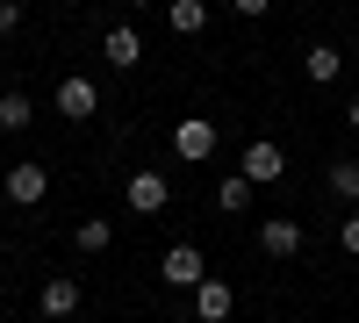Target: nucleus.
<instances>
[{
    "mask_svg": "<svg viewBox=\"0 0 359 323\" xmlns=\"http://www.w3.org/2000/svg\"><path fill=\"white\" fill-rule=\"evenodd\" d=\"M0 302H8V280H0Z\"/></svg>",
    "mask_w": 359,
    "mask_h": 323,
    "instance_id": "nucleus-22",
    "label": "nucleus"
},
{
    "mask_svg": "<svg viewBox=\"0 0 359 323\" xmlns=\"http://www.w3.org/2000/svg\"><path fill=\"white\" fill-rule=\"evenodd\" d=\"M72 245H79L86 259H101V252L115 245V223H108V216H79V223H72Z\"/></svg>",
    "mask_w": 359,
    "mask_h": 323,
    "instance_id": "nucleus-13",
    "label": "nucleus"
},
{
    "mask_svg": "<svg viewBox=\"0 0 359 323\" xmlns=\"http://www.w3.org/2000/svg\"><path fill=\"white\" fill-rule=\"evenodd\" d=\"M345 123H352V137H359V101H352V108H345Z\"/></svg>",
    "mask_w": 359,
    "mask_h": 323,
    "instance_id": "nucleus-20",
    "label": "nucleus"
},
{
    "mask_svg": "<svg viewBox=\"0 0 359 323\" xmlns=\"http://www.w3.org/2000/svg\"><path fill=\"white\" fill-rule=\"evenodd\" d=\"M137 8H158V0H130V15H137Z\"/></svg>",
    "mask_w": 359,
    "mask_h": 323,
    "instance_id": "nucleus-21",
    "label": "nucleus"
},
{
    "mask_svg": "<svg viewBox=\"0 0 359 323\" xmlns=\"http://www.w3.org/2000/svg\"><path fill=\"white\" fill-rule=\"evenodd\" d=\"M172 158H187V165L216 158V123H208V115H180L172 123Z\"/></svg>",
    "mask_w": 359,
    "mask_h": 323,
    "instance_id": "nucleus-4",
    "label": "nucleus"
},
{
    "mask_svg": "<svg viewBox=\"0 0 359 323\" xmlns=\"http://www.w3.org/2000/svg\"><path fill=\"white\" fill-rule=\"evenodd\" d=\"M259 252L266 259H294L302 252V216H266L259 223Z\"/></svg>",
    "mask_w": 359,
    "mask_h": 323,
    "instance_id": "nucleus-7",
    "label": "nucleus"
},
{
    "mask_svg": "<svg viewBox=\"0 0 359 323\" xmlns=\"http://www.w3.org/2000/svg\"><path fill=\"white\" fill-rule=\"evenodd\" d=\"M323 187H331L338 201H352V209H359V158H331V172H323Z\"/></svg>",
    "mask_w": 359,
    "mask_h": 323,
    "instance_id": "nucleus-15",
    "label": "nucleus"
},
{
    "mask_svg": "<svg viewBox=\"0 0 359 323\" xmlns=\"http://www.w3.org/2000/svg\"><path fill=\"white\" fill-rule=\"evenodd\" d=\"M230 309H237V287L230 280H201L194 287V316L201 323H230Z\"/></svg>",
    "mask_w": 359,
    "mask_h": 323,
    "instance_id": "nucleus-11",
    "label": "nucleus"
},
{
    "mask_svg": "<svg viewBox=\"0 0 359 323\" xmlns=\"http://www.w3.org/2000/svg\"><path fill=\"white\" fill-rule=\"evenodd\" d=\"M252 194H259V187L245 180V172H223V187H216V209H230V216H237V209H252Z\"/></svg>",
    "mask_w": 359,
    "mask_h": 323,
    "instance_id": "nucleus-16",
    "label": "nucleus"
},
{
    "mask_svg": "<svg viewBox=\"0 0 359 323\" xmlns=\"http://www.w3.org/2000/svg\"><path fill=\"white\" fill-rule=\"evenodd\" d=\"M29 123H36V101H29L22 86H8V94H0V130H8V137H22Z\"/></svg>",
    "mask_w": 359,
    "mask_h": 323,
    "instance_id": "nucleus-14",
    "label": "nucleus"
},
{
    "mask_svg": "<svg viewBox=\"0 0 359 323\" xmlns=\"http://www.w3.org/2000/svg\"><path fill=\"white\" fill-rule=\"evenodd\" d=\"M79 302H86V287H79V280H65V273L36 287V309H43L50 323H65V316H79Z\"/></svg>",
    "mask_w": 359,
    "mask_h": 323,
    "instance_id": "nucleus-8",
    "label": "nucleus"
},
{
    "mask_svg": "<svg viewBox=\"0 0 359 323\" xmlns=\"http://www.w3.org/2000/svg\"><path fill=\"white\" fill-rule=\"evenodd\" d=\"M123 201H130V216H165V201H172V180L158 165H137L130 180H123Z\"/></svg>",
    "mask_w": 359,
    "mask_h": 323,
    "instance_id": "nucleus-1",
    "label": "nucleus"
},
{
    "mask_svg": "<svg viewBox=\"0 0 359 323\" xmlns=\"http://www.w3.org/2000/svg\"><path fill=\"white\" fill-rule=\"evenodd\" d=\"M266 8H273V0H230V15H237V22H259Z\"/></svg>",
    "mask_w": 359,
    "mask_h": 323,
    "instance_id": "nucleus-18",
    "label": "nucleus"
},
{
    "mask_svg": "<svg viewBox=\"0 0 359 323\" xmlns=\"http://www.w3.org/2000/svg\"><path fill=\"white\" fill-rule=\"evenodd\" d=\"M158 280H165V287H180V295H194V287L208 280V259H201V245H165V259H158Z\"/></svg>",
    "mask_w": 359,
    "mask_h": 323,
    "instance_id": "nucleus-2",
    "label": "nucleus"
},
{
    "mask_svg": "<svg viewBox=\"0 0 359 323\" xmlns=\"http://www.w3.org/2000/svg\"><path fill=\"white\" fill-rule=\"evenodd\" d=\"M338 252H345V259H359V209L338 223Z\"/></svg>",
    "mask_w": 359,
    "mask_h": 323,
    "instance_id": "nucleus-17",
    "label": "nucleus"
},
{
    "mask_svg": "<svg viewBox=\"0 0 359 323\" xmlns=\"http://www.w3.org/2000/svg\"><path fill=\"white\" fill-rule=\"evenodd\" d=\"M0 194H8L15 209H43V194H50V165H8Z\"/></svg>",
    "mask_w": 359,
    "mask_h": 323,
    "instance_id": "nucleus-5",
    "label": "nucleus"
},
{
    "mask_svg": "<svg viewBox=\"0 0 359 323\" xmlns=\"http://www.w3.org/2000/svg\"><path fill=\"white\" fill-rule=\"evenodd\" d=\"M302 79H309V86H338V79H345V50H338V43H309V50H302Z\"/></svg>",
    "mask_w": 359,
    "mask_h": 323,
    "instance_id": "nucleus-9",
    "label": "nucleus"
},
{
    "mask_svg": "<svg viewBox=\"0 0 359 323\" xmlns=\"http://www.w3.org/2000/svg\"><path fill=\"white\" fill-rule=\"evenodd\" d=\"M101 57H108L115 72H137V65H144V36H137L130 22H123V29H108V36H101Z\"/></svg>",
    "mask_w": 359,
    "mask_h": 323,
    "instance_id": "nucleus-10",
    "label": "nucleus"
},
{
    "mask_svg": "<svg viewBox=\"0 0 359 323\" xmlns=\"http://www.w3.org/2000/svg\"><path fill=\"white\" fill-rule=\"evenodd\" d=\"M165 29L172 36H201L208 29V0H165Z\"/></svg>",
    "mask_w": 359,
    "mask_h": 323,
    "instance_id": "nucleus-12",
    "label": "nucleus"
},
{
    "mask_svg": "<svg viewBox=\"0 0 359 323\" xmlns=\"http://www.w3.org/2000/svg\"><path fill=\"white\" fill-rule=\"evenodd\" d=\"M50 108L65 115V123H86V115H101V86L86 79V72H65V79H57V94H50Z\"/></svg>",
    "mask_w": 359,
    "mask_h": 323,
    "instance_id": "nucleus-3",
    "label": "nucleus"
},
{
    "mask_svg": "<svg viewBox=\"0 0 359 323\" xmlns=\"http://www.w3.org/2000/svg\"><path fill=\"white\" fill-rule=\"evenodd\" d=\"M22 29V0H0V36H15Z\"/></svg>",
    "mask_w": 359,
    "mask_h": 323,
    "instance_id": "nucleus-19",
    "label": "nucleus"
},
{
    "mask_svg": "<svg viewBox=\"0 0 359 323\" xmlns=\"http://www.w3.org/2000/svg\"><path fill=\"white\" fill-rule=\"evenodd\" d=\"M280 172H287L280 144H273V137H252V144H245V180H252V187H273Z\"/></svg>",
    "mask_w": 359,
    "mask_h": 323,
    "instance_id": "nucleus-6",
    "label": "nucleus"
}]
</instances>
